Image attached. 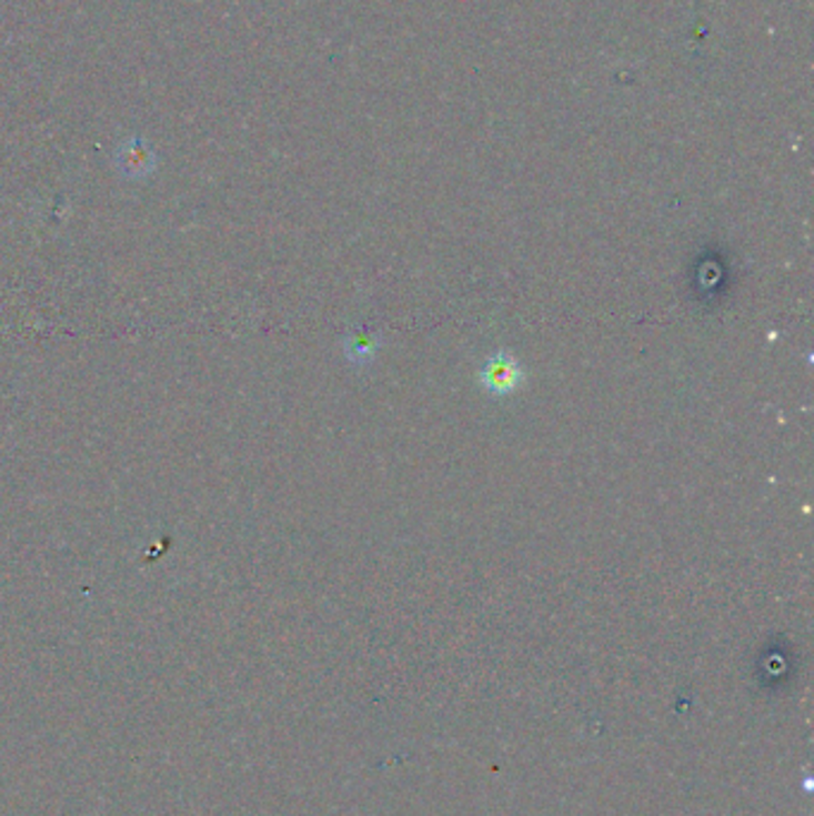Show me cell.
<instances>
[{
    "instance_id": "cell-3",
    "label": "cell",
    "mask_w": 814,
    "mask_h": 816,
    "mask_svg": "<svg viewBox=\"0 0 814 816\" xmlns=\"http://www.w3.org/2000/svg\"><path fill=\"white\" fill-rule=\"evenodd\" d=\"M344 349H346V356L351 361L369 363L375 356V351H378V338H375V334H371V332L349 334Z\"/></svg>"
},
{
    "instance_id": "cell-2",
    "label": "cell",
    "mask_w": 814,
    "mask_h": 816,
    "mask_svg": "<svg viewBox=\"0 0 814 816\" xmlns=\"http://www.w3.org/2000/svg\"><path fill=\"white\" fill-rule=\"evenodd\" d=\"M118 168L127 178L141 180L153 172L155 168V153L141 137H130L120 143L118 149Z\"/></svg>"
},
{
    "instance_id": "cell-4",
    "label": "cell",
    "mask_w": 814,
    "mask_h": 816,
    "mask_svg": "<svg viewBox=\"0 0 814 816\" xmlns=\"http://www.w3.org/2000/svg\"><path fill=\"white\" fill-rule=\"evenodd\" d=\"M805 790H807V793H810V790H812V778H810V776H807V778H805Z\"/></svg>"
},
{
    "instance_id": "cell-1",
    "label": "cell",
    "mask_w": 814,
    "mask_h": 816,
    "mask_svg": "<svg viewBox=\"0 0 814 816\" xmlns=\"http://www.w3.org/2000/svg\"><path fill=\"white\" fill-rule=\"evenodd\" d=\"M525 371L512 351H498L478 371V382L490 396H509L523 385Z\"/></svg>"
}]
</instances>
